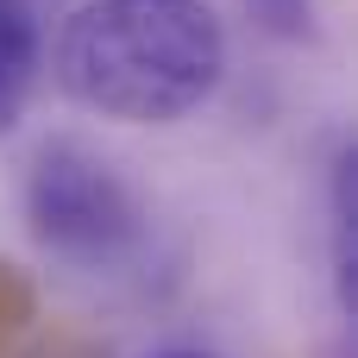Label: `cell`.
Instances as JSON below:
<instances>
[{"mask_svg":"<svg viewBox=\"0 0 358 358\" xmlns=\"http://www.w3.org/2000/svg\"><path fill=\"white\" fill-rule=\"evenodd\" d=\"M227 25L208 0H88L57 31V82L120 126H176L214 101Z\"/></svg>","mask_w":358,"mask_h":358,"instance_id":"1","label":"cell"},{"mask_svg":"<svg viewBox=\"0 0 358 358\" xmlns=\"http://www.w3.org/2000/svg\"><path fill=\"white\" fill-rule=\"evenodd\" d=\"M44 69V44H38V19L25 0H0V132H13L31 107Z\"/></svg>","mask_w":358,"mask_h":358,"instance_id":"3","label":"cell"},{"mask_svg":"<svg viewBox=\"0 0 358 358\" xmlns=\"http://www.w3.org/2000/svg\"><path fill=\"white\" fill-rule=\"evenodd\" d=\"M31 321H38V289H31V277L0 258V358L19 352V340L31 334Z\"/></svg>","mask_w":358,"mask_h":358,"instance_id":"4","label":"cell"},{"mask_svg":"<svg viewBox=\"0 0 358 358\" xmlns=\"http://www.w3.org/2000/svg\"><path fill=\"white\" fill-rule=\"evenodd\" d=\"M157 358H214V352H189V346H176V352H157Z\"/></svg>","mask_w":358,"mask_h":358,"instance_id":"6","label":"cell"},{"mask_svg":"<svg viewBox=\"0 0 358 358\" xmlns=\"http://www.w3.org/2000/svg\"><path fill=\"white\" fill-rule=\"evenodd\" d=\"M252 13H258L271 31H283V38H302V31H308V19H315V6H308V0H252Z\"/></svg>","mask_w":358,"mask_h":358,"instance_id":"5","label":"cell"},{"mask_svg":"<svg viewBox=\"0 0 358 358\" xmlns=\"http://www.w3.org/2000/svg\"><path fill=\"white\" fill-rule=\"evenodd\" d=\"M25 220H31V239L57 264L88 271V277L126 271L151 239V214L132 195V182L76 138L38 145L25 170Z\"/></svg>","mask_w":358,"mask_h":358,"instance_id":"2","label":"cell"}]
</instances>
